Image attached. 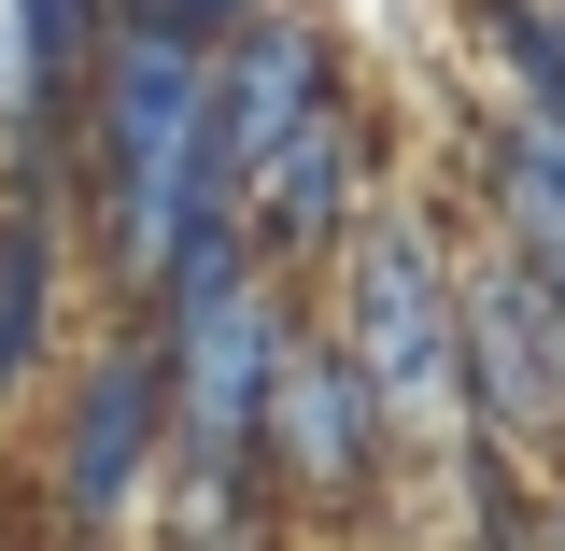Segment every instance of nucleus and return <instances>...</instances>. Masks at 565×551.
Listing matches in <instances>:
<instances>
[{"label": "nucleus", "instance_id": "obj_1", "mask_svg": "<svg viewBox=\"0 0 565 551\" xmlns=\"http://www.w3.org/2000/svg\"><path fill=\"white\" fill-rule=\"evenodd\" d=\"M212 212H241L226 141H212V29L114 14V43L71 99V255L99 283V311H156L170 255Z\"/></svg>", "mask_w": 565, "mask_h": 551}, {"label": "nucleus", "instance_id": "obj_2", "mask_svg": "<svg viewBox=\"0 0 565 551\" xmlns=\"http://www.w3.org/2000/svg\"><path fill=\"white\" fill-rule=\"evenodd\" d=\"M282 311H297V283L255 255L241 212H212L156 283V326H170V495H156V523L170 538H282V495H269Z\"/></svg>", "mask_w": 565, "mask_h": 551}, {"label": "nucleus", "instance_id": "obj_3", "mask_svg": "<svg viewBox=\"0 0 565 551\" xmlns=\"http://www.w3.org/2000/svg\"><path fill=\"white\" fill-rule=\"evenodd\" d=\"M311 311L353 340L367 396L396 411L411 453H438L467 424V241L438 226V199L382 184V199L353 212V241L311 269Z\"/></svg>", "mask_w": 565, "mask_h": 551}, {"label": "nucleus", "instance_id": "obj_4", "mask_svg": "<svg viewBox=\"0 0 565 551\" xmlns=\"http://www.w3.org/2000/svg\"><path fill=\"white\" fill-rule=\"evenodd\" d=\"M170 495V326L99 311V340L43 382V509L71 538H128Z\"/></svg>", "mask_w": 565, "mask_h": 551}, {"label": "nucleus", "instance_id": "obj_5", "mask_svg": "<svg viewBox=\"0 0 565 551\" xmlns=\"http://www.w3.org/2000/svg\"><path fill=\"white\" fill-rule=\"evenodd\" d=\"M396 467H411L396 411L367 396L353 340L311 311V283H297L282 368H269V495H282V523H367V509L396 495Z\"/></svg>", "mask_w": 565, "mask_h": 551}, {"label": "nucleus", "instance_id": "obj_6", "mask_svg": "<svg viewBox=\"0 0 565 551\" xmlns=\"http://www.w3.org/2000/svg\"><path fill=\"white\" fill-rule=\"evenodd\" d=\"M340 85H353V57H340V29L311 0H255L241 29H212V141H226V184H255Z\"/></svg>", "mask_w": 565, "mask_h": 551}, {"label": "nucleus", "instance_id": "obj_7", "mask_svg": "<svg viewBox=\"0 0 565 551\" xmlns=\"http://www.w3.org/2000/svg\"><path fill=\"white\" fill-rule=\"evenodd\" d=\"M367 199H382V114L340 85V99H326V114L241 184V226H255V255H269L282 283H311V269L353 241V212H367Z\"/></svg>", "mask_w": 565, "mask_h": 551}, {"label": "nucleus", "instance_id": "obj_8", "mask_svg": "<svg viewBox=\"0 0 565 551\" xmlns=\"http://www.w3.org/2000/svg\"><path fill=\"white\" fill-rule=\"evenodd\" d=\"M71 326V156H0V424L43 411Z\"/></svg>", "mask_w": 565, "mask_h": 551}, {"label": "nucleus", "instance_id": "obj_9", "mask_svg": "<svg viewBox=\"0 0 565 551\" xmlns=\"http://www.w3.org/2000/svg\"><path fill=\"white\" fill-rule=\"evenodd\" d=\"M467 199H481V226L565 297V114H537V99H494L481 141H467Z\"/></svg>", "mask_w": 565, "mask_h": 551}, {"label": "nucleus", "instance_id": "obj_10", "mask_svg": "<svg viewBox=\"0 0 565 551\" xmlns=\"http://www.w3.org/2000/svg\"><path fill=\"white\" fill-rule=\"evenodd\" d=\"M467 29H481V57H494V99L565 114V0H467Z\"/></svg>", "mask_w": 565, "mask_h": 551}, {"label": "nucleus", "instance_id": "obj_11", "mask_svg": "<svg viewBox=\"0 0 565 551\" xmlns=\"http://www.w3.org/2000/svg\"><path fill=\"white\" fill-rule=\"evenodd\" d=\"M114 14H170V29H241L255 0H114Z\"/></svg>", "mask_w": 565, "mask_h": 551}, {"label": "nucleus", "instance_id": "obj_12", "mask_svg": "<svg viewBox=\"0 0 565 551\" xmlns=\"http://www.w3.org/2000/svg\"><path fill=\"white\" fill-rule=\"evenodd\" d=\"M523 551H565V467L537 481V509H523Z\"/></svg>", "mask_w": 565, "mask_h": 551}]
</instances>
